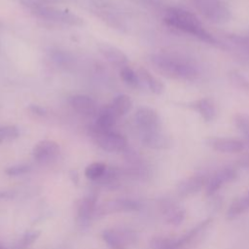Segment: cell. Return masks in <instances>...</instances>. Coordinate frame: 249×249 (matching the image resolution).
Here are the masks:
<instances>
[{
    "instance_id": "6da1fadb",
    "label": "cell",
    "mask_w": 249,
    "mask_h": 249,
    "mask_svg": "<svg viewBox=\"0 0 249 249\" xmlns=\"http://www.w3.org/2000/svg\"><path fill=\"white\" fill-rule=\"evenodd\" d=\"M150 61L157 71L165 77L179 81H195L199 77V69L192 60L171 53H153Z\"/></svg>"
},
{
    "instance_id": "7a4b0ae2",
    "label": "cell",
    "mask_w": 249,
    "mask_h": 249,
    "mask_svg": "<svg viewBox=\"0 0 249 249\" xmlns=\"http://www.w3.org/2000/svg\"><path fill=\"white\" fill-rule=\"evenodd\" d=\"M163 20L169 27L196 37L202 42L208 44L216 43L213 35L204 28L196 16L189 11L180 8H170L166 11Z\"/></svg>"
},
{
    "instance_id": "3957f363",
    "label": "cell",
    "mask_w": 249,
    "mask_h": 249,
    "mask_svg": "<svg viewBox=\"0 0 249 249\" xmlns=\"http://www.w3.org/2000/svg\"><path fill=\"white\" fill-rule=\"evenodd\" d=\"M20 2L29 9L35 17L41 19L75 26H80L84 23L83 18L76 14L48 6L42 0H20Z\"/></svg>"
},
{
    "instance_id": "277c9868",
    "label": "cell",
    "mask_w": 249,
    "mask_h": 249,
    "mask_svg": "<svg viewBox=\"0 0 249 249\" xmlns=\"http://www.w3.org/2000/svg\"><path fill=\"white\" fill-rule=\"evenodd\" d=\"M90 135L95 144L104 151L117 153L123 152L127 148L126 138L118 132L112 130H100L93 126Z\"/></svg>"
},
{
    "instance_id": "5b68a950",
    "label": "cell",
    "mask_w": 249,
    "mask_h": 249,
    "mask_svg": "<svg viewBox=\"0 0 249 249\" xmlns=\"http://www.w3.org/2000/svg\"><path fill=\"white\" fill-rule=\"evenodd\" d=\"M194 7L208 20L223 23L229 20L230 10L222 0H193Z\"/></svg>"
},
{
    "instance_id": "8992f818",
    "label": "cell",
    "mask_w": 249,
    "mask_h": 249,
    "mask_svg": "<svg viewBox=\"0 0 249 249\" xmlns=\"http://www.w3.org/2000/svg\"><path fill=\"white\" fill-rule=\"evenodd\" d=\"M102 238L112 249H128L137 241V234L130 229L114 228L102 231Z\"/></svg>"
},
{
    "instance_id": "52a82bcc",
    "label": "cell",
    "mask_w": 249,
    "mask_h": 249,
    "mask_svg": "<svg viewBox=\"0 0 249 249\" xmlns=\"http://www.w3.org/2000/svg\"><path fill=\"white\" fill-rule=\"evenodd\" d=\"M134 118L141 134L161 130V121L158 112L149 106L139 107Z\"/></svg>"
},
{
    "instance_id": "ba28073f",
    "label": "cell",
    "mask_w": 249,
    "mask_h": 249,
    "mask_svg": "<svg viewBox=\"0 0 249 249\" xmlns=\"http://www.w3.org/2000/svg\"><path fill=\"white\" fill-rule=\"evenodd\" d=\"M141 208V203L129 198H117L101 204L95 210V215L98 217L106 216L112 213L137 211Z\"/></svg>"
},
{
    "instance_id": "9c48e42d",
    "label": "cell",
    "mask_w": 249,
    "mask_h": 249,
    "mask_svg": "<svg viewBox=\"0 0 249 249\" xmlns=\"http://www.w3.org/2000/svg\"><path fill=\"white\" fill-rule=\"evenodd\" d=\"M205 143L212 150L224 154H237L244 150L245 143L232 137H209Z\"/></svg>"
},
{
    "instance_id": "30bf717a",
    "label": "cell",
    "mask_w": 249,
    "mask_h": 249,
    "mask_svg": "<svg viewBox=\"0 0 249 249\" xmlns=\"http://www.w3.org/2000/svg\"><path fill=\"white\" fill-rule=\"evenodd\" d=\"M59 154V145L53 140L39 141L33 148L34 160L40 163H47L53 160Z\"/></svg>"
},
{
    "instance_id": "8fae6325",
    "label": "cell",
    "mask_w": 249,
    "mask_h": 249,
    "mask_svg": "<svg viewBox=\"0 0 249 249\" xmlns=\"http://www.w3.org/2000/svg\"><path fill=\"white\" fill-rule=\"evenodd\" d=\"M236 178V171L231 167H225L217 171L210 179L207 180L205 185L206 195L213 196L218 192L224 184L233 181Z\"/></svg>"
},
{
    "instance_id": "7c38bea8",
    "label": "cell",
    "mask_w": 249,
    "mask_h": 249,
    "mask_svg": "<svg viewBox=\"0 0 249 249\" xmlns=\"http://www.w3.org/2000/svg\"><path fill=\"white\" fill-rule=\"evenodd\" d=\"M207 183V179L202 174H196L183 179L177 185V193L181 196H189L198 193Z\"/></svg>"
},
{
    "instance_id": "4fadbf2b",
    "label": "cell",
    "mask_w": 249,
    "mask_h": 249,
    "mask_svg": "<svg viewBox=\"0 0 249 249\" xmlns=\"http://www.w3.org/2000/svg\"><path fill=\"white\" fill-rule=\"evenodd\" d=\"M141 141L146 147L156 150L169 149L172 145L171 138L162 130L141 134Z\"/></svg>"
},
{
    "instance_id": "5bb4252c",
    "label": "cell",
    "mask_w": 249,
    "mask_h": 249,
    "mask_svg": "<svg viewBox=\"0 0 249 249\" xmlns=\"http://www.w3.org/2000/svg\"><path fill=\"white\" fill-rule=\"evenodd\" d=\"M72 108L79 114L84 116H92L96 113V103L89 95L75 94L69 98Z\"/></svg>"
},
{
    "instance_id": "9a60e30c",
    "label": "cell",
    "mask_w": 249,
    "mask_h": 249,
    "mask_svg": "<svg viewBox=\"0 0 249 249\" xmlns=\"http://www.w3.org/2000/svg\"><path fill=\"white\" fill-rule=\"evenodd\" d=\"M98 50L102 56L113 65L123 66L127 62L126 54L122 50L111 44L100 43L98 45Z\"/></svg>"
},
{
    "instance_id": "2e32d148",
    "label": "cell",
    "mask_w": 249,
    "mask_h": 249,
    "mask_svg": "<svg viewBox=\"0 0 249 249\" xmlns=\"http://www.w3.org/2000/svg\"><path fill=\"white\" fill-rule=\"evenodd\" d=\"M195 111L198 113V115L205 122H212L216 117V107L212 99L208 97H202L197 100L193 101L189 105Z\"/></svg>"
},
{
    "instance_id": "e0dca14e",
    "label": "cell",
    "mask_w": 249,
    "mask_h": 249,
    "mask_svg": "<svg viewBox=\"0 0 249 249\" xmlns=\"http://www.w3.org/2000/svg\"><path fill=\"white\" fill-rule=\"evenodd\" d=\"M161 209L166 222L170 225L178 226L183 222L185 218L184 208L178 206L172 201H163Z\"/></svg>"
},
{
    "instance_id": "ac0fdd59",
    "label": "cell",
    "mask_w": 249,
    "mask_h": 249,
    "mask_svg": "<svg viewBox=\"0 0 249 249\" xmlns=\"http://www.w3.org/2000/svg\"><path fill=\"white\" fill-rule=\"evenodd\" d=\"M118 116L114 113L111 106L103 107L97 116L94 127L100 130H112L117 123Z\"/></svg>"
},
{
    "instance_id": "d6986e66",
    "label": "cell",
    "mask_w": 249,
    "mask_h": 249,
    "mask_svg": "<svg viewBox=\"0 0 249 249\" xmlns=\"http://www.w3.org/2000/svg\"><path fill=\"white\" fill-rule=\"evenodd\" d=\"M97 200L96 193H89L80 202L78 208V217L83 222L88 221L94 213H95V205Z\"/></svg>"
},
{
    "instance_id": "ffe728a7",
    "label": "cell",
    "mask_w": 249,
    "mask_h": 249,
    "mask_svg": "<svg viewBox=\"0 0 249 249\" xmlns=\"http://www.w3.org/2000/svg\"><path fill=\"white\" fill-rule=\"evenodd\" d=\"M137 74L139 76V80L142 81L143 83H145L146 86L149 88V89L152 92H154L156 94H160L163 91L164 85L158 77L153 75L150 71L141 67L138 69Z\"/></svg>"
},
{
    "instance_id": "44dd1931",
    "label": "cell",
    "mask_w": 249,
    "mask_h": 249,
    "mask_svg": "<svg viewBox=\"0 0 249 249\" xmlns=\"http://www.w3.org/2000/svg\"><path fill=\"white\" fill-rule=\"evenodd\" d=\"M249 209V194L247 193L243 196H239L235 198L227 211V218L228 219H233L239 216L240 214L244 213Z\"/></svg>"
},
{
    "instance_id": "7402d4cb",
    "label": "cell",
    "mask_w": 249,
    "mask_h": 249,
    "mask_svg": "<svg viewBox=\"0 0 249 249\" xmlns=\"http://www.w3.org/2000/svg\"><path fill=\"white\" fill-rule=\"evenodd\" d=\"M110 106L118 117H122L130 111L132 100L126 94H119L113 99Z\"/></svg>"
},
{
    "instance_id": "603a6c76",
    "label": "cell",
    "mask_w": 249,
    "mask_h": 249,
    "mask_svg": "<svg viewBox=\"0 0 249 249\" xmlns=\"http://www.w3.org/2000/svg\"><path fill=\"white\" fill-rule=\"evenodd\" d=\"M211 222H212L211 218H208V219L204 220L203 222L199 223L195 228H193L191 231H189L187 233H185L182 237L177 239L179 246L182 248L184 245L193 242V240L195 238H196L202 231H204V230H206L210 226Z\"/></svg>"
},
{
    "instance_id": "cb8c5ba5",
    "label": "cell",
    "mask_w": 249,
    "mask_h": 249,
    "mask_svg": "<svg viewBox=\"0 0 249 249\" xmlns=\"http://www.w3.org/2000/svg\"><path fill=\"white\" fill-rule=\"evenodd\" d=\"M178 240L169 237L157 236L151 240V249H180Z\"/></svg>"
},
{
    "instance_id": "d4e9b609",
    "label": "cell",
    "mask_w": 249,
    "mask_h": 249,
    "mask_svg": "<svg viewBox=\"0 0 249 249\" xmlns=\"http://www.w3.org/2000/svg\"><path fill=\"white\" fill-rule=\"evenodd\" d=\"M106 169H107V166L105 163L100 162V161L92 162L86 167L85 175L88 179L98 180L102 177V175L104 174Z\"/></svg>"
},
{
    "instance_id": "484cf974",
    "label": "cell",
    "mask_w": 249,
    "mask_h": 249,
    "mask_svg": "<svg viewBox=\"0 0 249 249\" xmlns=\"http://www.w3.org/2000/svg\"><path fill=\"white\" fill-rule=\"evenodd\" d=\"M233 120L236 128L245 137L246 142L249 144V115L243 113L236 114Z\"/></svg>"
},
{
    "instance_id": "4316f807",
    "label": "cell",
    "mask_w": 249,
    "mask_h": 249,
    "mask_svg": "<svg viewBox=\"0 0 249 249\" xmlns=\"http://www.w3.org/2000/svg\"><path fill=\"white\" fill-rule=\"evenodd\" d=\"M121 78L122 80L129 87H137L139 85V76L138 74L129 66H124L121 70Z\"/></svg>"
},
{
    "instance_id": "83f0119b",
    "label": "cell",
    "mask_w": 249,
    "mask_h": 249,
    "mask_svg": "<svg viewBox=\"0 0 249 249\" xmlns=\"http://www.w3.org/2000/svg\"><path fill=\"white\" fill-rule=\"evenodd\" d=\"M19 135L18 128L16 125L0 126V144L5 141H11L18 138Z\"/></svg>"
},
{
    "instance_id": "f1b7e54d",
    "label": "cell",
    "mask_w": 249,
    "mask_h": 249,
    "mask_svg": "<svg viewBox=\"0 0 249 249\" xmlns=\"http://www.w3.org/2000/svg\"><path fill=\"white\" fill-rule=\"evenodd\" d=\"M40 231H29L23 234V236L19 239V241L15 246V249H25L29 245H31L40 235Z\"/></svg>"
},
{
    "instance_id": "f546056e",
    "label": "cell",
    "mask_w": 249,
    "mask_h": 249,
    "mask_svg": "<svg viewBox=\"0 0 249 249\" xmlns=\"http://www.w3.org/2000/svg\"><path fill=\"white\" fill-rule=\"evenodd\" d=\"M30 169H31V165L27 163H20V164H16L8 167L5 170V173L10 176H18L30 171Z\"/></svg>"
},
{
    "instance_id": "4dcf8cb0",
    "label": "cell",
    "mask_w": 249,
    "mask_h": 249,
    "mask_svg": "<svg viewBox=\"0 0 249 249\" xmlns=\"http://www.w3.org/2000/svg\"><path fill=\"white\" fill-rule=\"evenodd\" d=\"M30 110H31L32 113H34L36 115H39V116L46 115V109L42 106H39V105H31Z\"/></svg>"
},
{
    "instance_id": "1f68e13d",
    "label": "cell",
    "mask_w": 249,
    "mask_h": 249,
    "mask_svg": "<svg viewBox=\"0 0 249 249\" xmlns=\"http://www.w3.org/2000/svg\"><path fill=\"white\" fill-rule=\"evenodd\" d=\"M70 177H71V179H72V181L75 183V184H77L78 183V173H77V171L76 170H71V172H70Z\"/></svg>"
},
{
    "instance_id": "d6a6232c",
    "label": "cell",
    "mask_w": 249,
    "mask_h": 249,
    "mask_svg": "<svg viewBox=\"0 0 249 249\" xmlns=\"http://www.w3.org/2000/svg\"><path fill=\"white\" fill-rule=\"evenodd\" d=\"M46 4H58V3H64L69 0H42Z\"/></svg>"
},
{
    "instance_id": "836d02e7",
    "label": "cell",
    "mask_w": 249,
    "mask_h": 249,
    "mask_svg": "<svg viewBox=\"0 0 249 249\" xmlns=\"http://www.w3.org/2000/svg\"><path fill=\"white\" fill-rule=\"evenodd\" d=\"M13 195L9 192H0V199H3V198H10L12 197Z\"/></svg>"
},
{
    "instance_id": "e575fe53",
    "label": "cell",
    "mask_w": 249,
    "mask_h": 249,
    "mask_svg": "<svg viewBox=\"0 0 249 249\" xmlns=\"http://www.w3.org/2000/svg\"><path fill=\"white\" fill-rule=\"evenodd\" d=\"M0 249H2V248H1V247H0Z\"/></svg>"
}]
</instances>
